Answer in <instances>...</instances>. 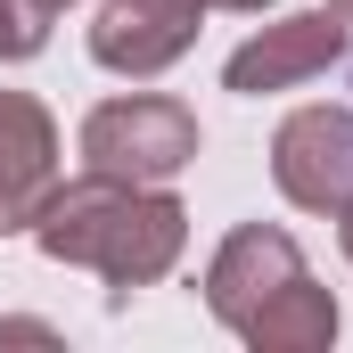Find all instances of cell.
I'll use <instances>...</instances> for the list:
<instances>
[{"instance_id":"6da1fadb","label":"cell","mask_w":353,"mask_h":353,"mask_svg":"<svg viewBox=\"0 0 353 353\" xmlns=\"http://www.w3.org/2000/svg\"><path fill=\"white\" fill-rule=\"evenodd\" d=\"M33 247L50 263H83L99 271L115 296L132 288H157L189 247V214L165 181H115V173H83L58 181L41 222H33Z\"/></svg>"},{"instance_id":"7a4b0ae2","label":"cell","mask_w":353,"mask_h":353,"mask_svg":"<svg viewBox=\"0 0 353 353\" xmlns=\"http://www.w3.org/2000/svg\"><path fill=\"white\" fill-rule=\"evenodd\" d=\"M205 312L263 353H321L337 345V296L312 279L304 247L279 222H239L205 263Z\"/></svg>"},{"instance_id":"3957f363","label":"cell","mask_w":353,"mask_h":353,"mask_svg":"<svg viewBox=\"0 0 353 353\" xmlns=\"http://www.w3.org/2000/svg\"><path fill=\"white\" fill-rule=\"evenodd\" d=\"M83 165L115 181H173L181 165H197V115L165 90L107 99L83 115Z\"/></svg>"},{"instance_id":"277c9868","label":"cell","mask_w":353,"mask_h":353,"mask_svg":"<svg viewBox=\"0 0 353 353\" xmlns=\"http://www.w3.org/2000/svg\"><path fill=\"white\" fill-rule=\"evenodd\" d=\"M271 181L304 214H345L353 205V107H296L271 132Z\"/></svg>"},{"instance_id":"5b68a950","label":"cell","mask_w":353,"mask_h":353,"mask_svg":"<svg viewBox=\"0 0 353 353\" xmlns=\"http://www.w3.org/2000/svg\"><path fill=\"white\" fill-rule=\"evenodd\" d=\"M345 17H329V8H312V17H279L263 25L255 41H239L230 50V66H222V83L247 90V99H263V90H296L312 83V74H329V66H345Z\"/></svg>"},{"instance_id":"8992f818","label":"cell","mask_w":353,"mask_h":353,"mask_svg":"<svg viewBox=\"0 0 353 353\" xmlns=\"http://www.w3.org/2000/svg\"><path fill=\"white\" fill-rule=\"evenodd\" d=\"M58 189V123L33 90H0V239L33 230Z\"/></svg>"},{"instance_id":"52a82bcc","label":"cell","mask_w":353,"mask_h":353,"mask_svg":"<svg viewBox=\"0 0 353 353\" xmlns=\"http://www.w3.org/2000/svg\"><path fill=\"white\" fill-rule=\"evenodd\" d=\"M50 0H0V66H17V58H41V41H50Z\"/></svg>"},{"instance_id":"ba28073f","label":"cell","mask_w":353,"mask_h":353,"mask_svg":"<svg viewBox=\"0 0 353 353\" xmlns=\"http://www.w3.org/2000/svg\"><path fill=\"white\" fill-rule=\"evenodd\" d=\"M0 345H58L50 321H0Z\"/></svg>"},{"instance_id":"9c48e42d","label":"cell","mask_w":353,"mask_h":353,"mask_svg":"<svg viewBox=\"0 0 353 353\" xmlns=\"http://www.w3.org/2000/svg\"><path fill=\"white\" fill-rule=\"evenodd\" d=\"M214 8H239V17H255V8H271V0H214Z\"/></svg>"},{"instance_id":"30bf717a","label":"cell","mask_w":353,"mask_h":353,"mask_svg":"<svg viewBox=\"0 0 353 353\" xmlns=\"http://www.w3.org/2000/svg\"><path fill=\"white\" fill-rule=\"evenodd\" d=\"M337 222H345V255H353V205H345V214H337Z\"/></svg>"},{"instance_id":"8fae6325","label":"cell","mask_w":353,"mask_h":353,"mask_svg":"<svg viewBox=\"0 0 353 353\" xmlns=\"http://www.w3.org/2000/svg\"><path fill=\"white\" fill-rule=\"evenodd\" d=\"M50 8H66V0H50Z\"/></svg>"}]
</instances>
